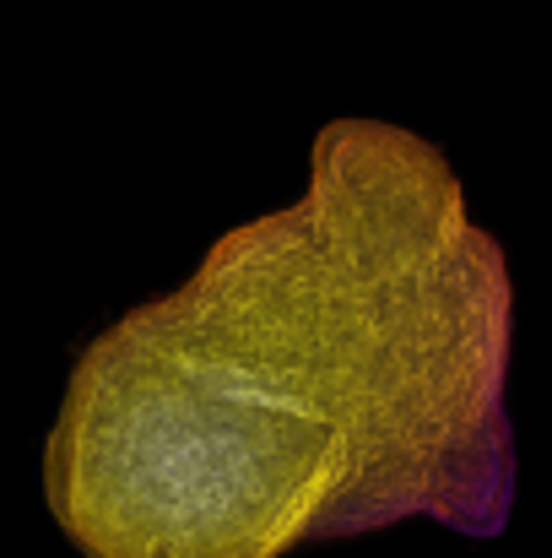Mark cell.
<instances>
[{
    "mask_svg": "<svg viewBox=\"0 0 552 558\" xmlns=\"http://www.w3.org/2000/svg\"><path fill=\"white\" fill-rule=\"evenodd\" d=\"M510 359V260L444 153L331 120L293 206L82 348L44 499L87 558H282L401 521L499 537Z\"/></svg>",
    "mask_w": 552,
    "mask_h": 558,
    "instance_id": "obj_1",
    "label": "cell"
}]
</instances>
